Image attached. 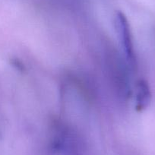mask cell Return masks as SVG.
I'll return each mask as SVG.
<instances>
[{
	"label": "cell",
	"instance_id": "cell-2",
	"mask_svg": "<svg viewBox=\"0 0 155 155\" xmlns=\"http://www.w3.org/2000/svg\"><path fill=\"white\" fill-rule=\"evenodd\" d=\"M151 101V91L148 83L141 79L136 84L135 91V107L138 111H142L147 108Z\"/></svg>",
	"mask_w": 155,
	"mask_h": 155
},
{
	"label": "cell",
	"instance_id": "cell-1",
	"mask_svg": "<svg viewBox=\"0 0 155 155\" xmlns=\"http://www.w3.org/2000/svg\"><path fill=\"white\" fill-rule=\"evenodd\" d=\"M115 26L123 46L126 61L132 69L136 68V56L134 50L132 33L127 18L122 12H117L115 16Z\"/></svg>",
	"mask_w": 155,
	"mask_h": 155
}]
</instances>
